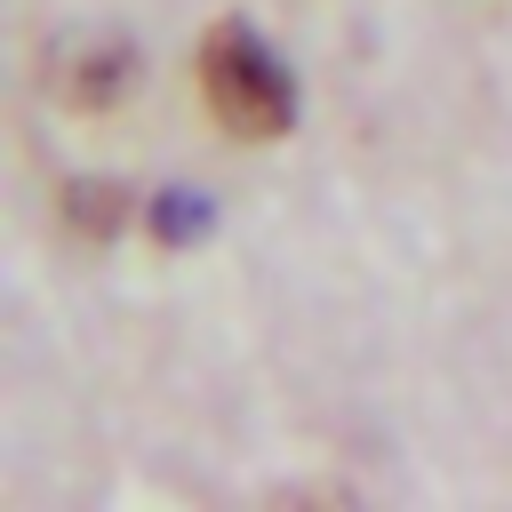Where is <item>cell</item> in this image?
<instances>
[{"instance_id":"6da1fadb","label":"cell","mask_w":512,"mask_h":512,"mask_svg":"<svg viewBox=\"0 0 512 512\" xmlns=\"http://www.w3.org/2000/svg\"><path fill=\"white\" fill-rule=\"evenodd\" d=\"M200 96L232 136H280L288 112H296V88H288L280 56L248 24H216L200 40Z\"/></svg>"},{"instance_id":"7a4b0ae2","label":"cell","mask_w":512,"mask_h":512,"mask_svg":"<svg viewBox=\"0 0 512 512\" xmlns=\"http://www.w3.org/2000/svg\"><path fill=\"white\" fill-rule=\"evenodd\" d=\"M56 96L72 112H112L136 96V48L128 40H80L64 64H56Z\"/></svg>"},{"instance_id":"3957f363","label":"cell","mask_w":512,"mask_h":512,"mask_svg":"<svg viewBox=\"0 0 512 512\" xmlns=\"http://www.w3.org/2000/svg\"><path fill=\"white\" fill-rule=\"evenodd\" d=\"M64 224H72L80 240H112V232L128 224V184H112V176L64 184Z\"/></svg>"},{"instance_id":"277c9868","label":"cell","mask_w":512,"mask_h":512,"mask_svg":"<svg viewBox=\"0 0 512 512\" xmlns=\"http://www.w3.org/2000/svg\"><path fill=\"white\" fill-rule=\"evenodd\" d=\"M152 224H160V240H168V248H184V232H200V224H208V208H200V200H184V192H168Z\"/></svg>"}]
</instances>
